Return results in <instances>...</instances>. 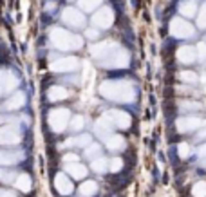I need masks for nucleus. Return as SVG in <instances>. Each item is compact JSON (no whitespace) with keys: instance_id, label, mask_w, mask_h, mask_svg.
I'll list each match as a JSON object with an SVG mask.
<instances>
[{"instance_id":"nucleus-2","label":"nucleus","mask_w":206,"mask_h":197,"mask_svg":"<svg viewBox=\"0 0 206 197\" xmlns=\"http://www.w3.org/2000/svg\"><path fill=\"white\" fill-rule=\"evenodd\" d=\"M47 121H49V127H51L52 132H63L65 129H69V123H71V114L67 109H54L49 112L47 116Z\"/></svg>"},{"instance_id":"nucleus-30","label":"nucleus","mask_w":206,"mask_h":197,"mask_svg":"<svg viewBox=\"0 0 206 197\" xmlns=\"http://www.w3.org/2000/svg\"><path fill=\"white\" fill-rule=\"evenodd\" d=\"M179 156H181V157H186V156H188V146L186 145H179Z\"/></svg>"},{"instance_id":"nucleus-31","label":"nucleus","mask_w":206,"mask_h":197,"mask_svg":"<svg viewBox=\"0 0 206 197\" xmlns=\"http://www.w3.org/2000/svg\"><path fill=\"white\" fill-rule=\"evenodd\" d=\"M87 35H89L90 38H94L96 35H100V33H98V31H94V29H89V31H87Z\"/></svg>"},{"instance_id":"nucleus-11","label":"nucleus","mask_w":206,"mask_h":197,"mask_svg":"<svg viewBox=\"0 0 206 197\" xmlns=\"http://www.w3.org/2000/svg\"><path fill=\"white\" fill-rule=\"evenodd\" d=\"M94 130H96V134H98L100 138L107 139L109 136H112V123L107 119V118H101V119H98V121H96Z\"/></svg>"},{"instance_id":"nucleus-8","label":"nucleus","mask_w":206,"mask_h":197,"mask_svg":"<svg viewBox=\"0 0 206 197\" xmlns=\"http://www.w3.org/2000/svg\"><path fill=\"white\" fill-rule=\"evenodd\" d=\"M92 143V138L89 134H80V136H74V138H69L65 139L63 146L65 148H85Z\"/></svg>"},{"instance_id":"nucleus-4","label":"nucleus","mask_w":206,"mask_h":197,"mask_svg":"<svg viewBox=\"0 0 206 197\" xmlns=\"http://www.w3.org/2000/svg\"><path fill=\"white\" fill-rule=\"evenodd\" d=\"M22 141V134L15 125L0 127V145H18Z\"/></svg>"},{"instance_id":"nucleus-28","label":"nucleus","mask_w":206,"mask_h":197,"mask_svg":"<svg viewBox=\"0 0 206 197\" xmlns=\"http://www.w3.org/2000/svg\"><path fill=\"white\" fill-rule=\"evenodd\" d=\"M100 0H81V8H85V9H92L98 4Z\"/></svg>"},{"instance_id":"nucleus-14","label":"nucleus","mask_w":206,"mask_h":197,"mask_svg":"<svg viewBox=\"0 0 206 197\" xmlns=\"http://www.w3.org/2000/svg\"><path fill=\"white\" fill-rule=\"evenodd\" d=\"M201 125V119L197 118H183L177 121V130L179 132H188V130H193Z\"/></svg>"},{"instance_id":"nucleus-16","label":"nucleus","mask_w":206,"mask_h":197,"mask_svg":"<svg viewBox=\"0 0 206 197\" xmlns=\"http://www.w3.org/2000/svg\"><path fill=\"white\" fill-rule=\"evenodd\" d=\"M90 168L94 170L96 174H103V172H107V170L111 168V161L105 159V157H101V156H98L96 159H92V163H90Z\"/></svg>"},{"instance_id":"nucleus-17","label":"nucleus","mask_w":206,"mask_h":197,"mask_svg":"<svg viewBox=\"0 0 206 197\" xmlns=\"http://www.w3.org/2000/svg\"><path fill=\"white\" fill-rule=\"evenodd\" d=\"M15 186L20 192H31L33 181H31V177L27 174H18V177H16V181H15Z\"/></svg>"},{"instance_id":"nucleus-20","label":"nucleus","mask_w":206,"mask_h":197,"mask_svg":"<svg viewBox=\"0 0 206 197\" xmlns=\"http://www.w3.org/2000/svg\"><path fill=\"white\" fill-rule=\"evenodd\" d=\"M67 96H69V92H67L65 89H62V87H52L51 90H49V100H51V101L65 100Z\"/></svg>"},{"instance_id":"nucleus-26","label":"nucleus","mask_w":206,"mask_h":197,"mask_svg":"<svg viewBox=\"0 0 206 197\" xmlns=\"http://www.w3.org/2000/svg\"><path fill=\"white\" fill-rule=\"evenodd\" d=\"M123 168V159L121 157H112L111 159V168L109 170H112V172H119Z\"/></svg>"},{"instance_id":"nucleus-29","label":"nucleus","mask_w":206,"mask_h":197,"mask_svg":"<svg viewBox=\"0 0 206 197\" xmlns=\"http://www.w3.org/2000/svg\"><path fill=\"white\" fill-rule=\"evenodd\" d=\"M0 197H18V195L11 190H0Z\"/></svg>"},{"instance_id":"nucleus-25","label":"nucleus","mask_w":206,"mask_h":197,"mask_svg":"<svg viewBox=\"0 0 206 197\" xmlns=\"http://www.w3.org/2000/svg\"><path fill=\"white\" fill-rule=\"evenodd\" d=\"M193 195L195 197H204L206 195V183H197L195 186H193Z\"/></svg>"},{"instance_id":"nucleus-27","label":"nucleus","mask_w":206,"mask_h":197,"mask_svg":"<svg viewBox=\"0 0 206 197\" xmlns=\"http://www.w3.org/2000/svg\"><path fill=\"white\" fill-rule=\"evenodd\" d=\"M78 161H80V157H78V156H76V154H73V152H69V154H65V156H63V163H78Z\"/></svg>"},{"instance_id":"nucleus-10","label":"nucleus","mask_w":206,"mask_h":197,"mask_svg":"<svg viewBox=\"0 0 206 197\" xmlns=\"http://www.w3.org/2000/svg\"><path fill=\"white\" fill-rule=\"evenodd\" d=\"M105 145H107V148H109L111 152H121V150L127 148V141H125L123 136L112 134V136H109V138L105 139Z\"/></svg>"},{"instance_id":"nucleus-3","label":"nucleus","mask_w":206,"mask_h":197,"mask_svg":"<svg viewBox=\"0 0 206 197\" xmlns=\"http://www.w3.org/2000/svg\"><path fill=\"white\" fill-rule=\"evenodd\" d=\"M52 42H54V45L58 49H78L81 44L80 38L73 36V35H69V33H65L62 29H56L52 33Z\"/></svg>"},{"instance_id":"nucleus-22","label":"nucleus","mask_w":206,"mask_h":197,"mask_svg":"<svg viewBox=\"0 0 206 197\" xmlns=\"http://www.w3.org/2000/svg\"><path fill=\"white\" fill-rule=\"evenodd\" d=\"M16 177H18L16 172H9V170H2V168H0V181L2 183H6V184H15Z\"/></svg>"},{"instance_id":"nucleus-18","label":"nucleus","mask_w":206,"mask_h":197,"mask_svg":"<svg viewBox=\"0 0 206 197\" xmlns=\"http://www.w3.org/2000/svg\"><path fill=\"white\" fill-rule=\"evenodd\" d=\"M94 24L96 25H101V27H109V25L112 24V13L109 11V9L100 11V13L94 16Z\"/></svg>"},{"instance_id":"nucleus-19","label":"nucleus","mask_w":206,"mask_h":197,"mask_svg":"<svg viewBox=\"0 0 206 197\" xmlns=\"http://www.w3.org/2000/svg\"><path fill=\"white\" fill-rule=\"evenodd\" d=\"M172 31H174V35H177V36H190L192 35L190 25L183 24L181 20H176V22L172 24Z\"/></svg>"},{"instance_id":"nucleus-24","label":"nucleus","mask_w":206,"mask_h":197,"mask_svg":"<svg viewBox=\"0 0 206 197\" xmlns=\"http://www.w3.org/2000/svg\"><path fill=\"white\" fill-rule=\"evenodd\" d=\"M62 63H56L54 69L56 71H67V69H74L76 67V60H60Z\"/></svg>"},{"instance_id":"nucleus-15","label":"nucleus","mask_w":206,"mask_h":197,"mask_svg":"<svg viewBox=\"0 0 206 197\" xmlns=\"http://www.w3.org/2000/svg\"><path fill=\"white\" fill-rule=\"evenodd\" d=\"M24 101H25L24 94L22 92H16V94H13L8 101L4 103V109L6 110H16V109H20V107L24 105Z\"/></svg>"},{"instance_id":"nucleus-9","label":"nucleus","mask_w":206,"mask_h":197,"mask_svg":"<svg viewBox=\"0 0 206 197\" xmlns=\"http://www.w3.org/2000/svg\"><path fill=\"white\" fill-rule=\"evenodd\" d=\"M65 172L71 175L73 179H76V181L85 179V177H87V174H89L87 167H83L81 163H67V165H65Z\"/></svg>"},{"instance_id":"nucleus-12","label":"nucleus","mask_w":206,"mask_h":197,"mask_svg":"<svg viewBox=\"0 0 206 197\" xmlns=\"http://www.w3.org/2000/svg\"><path fill=\"white\" fill-rule=\"evenodd\" d=\"M63 20H65L69 25H73V27H81L83 25V16L78 13V11H74V9H65L63 11Z\"/></svg>"},{"instance_id":"nucleus-1","label":"nucleus","mask_w":206,"mask_h":197,"mask_svg":"<svg viewBox=\"0 0 206 197\" xmlns=\"http://www.w3.org/2000/svg\"><path fill=\"white\" fill-rule=\"evenodd\" d=\"M101 94L114 101H132L136 92L125 81H107L101 85Z\"/></svg>"},{"instance_id":"nucleus-13","label":"nucleus","mask_w":206,"mask_h":197,"mask_svg":"<svg viewBox=\"0 0 206 197\" xmlns=\"http://www.w3.org/2000/svg\"><path fill=\"white\" fill-rule=\"evenodd\" d=\"M96 192H98V183L85 179V181L80 184V188H78V195L80 197H92V195H96Z\"/></svg>"},{"instance_id":"nucleus-6","label":"nucleus","mask_w":206,"mask_h":197,"mask_svg":"<svg viewBox=\"0 0 206 197\" xmlns=\"http://www.w3.org/2000/svg\"><path fill=\"white\" fill-rule=\"evenodd\" d=\"M25 159V152L20 148H11V150H0V167H11L18 165Z\"/></svg>"},{"instance_id":"nucleus-23","label":"nucleus","mask_w":206,"mask_h":197,"mask_svg":"<svg viewBox=\"0 0 206 197\" xmlns=\"http://www.w3.org/2000/svg\"><path fill=\"white\" fill-rule=\"evenodd\" d=\"M100 152H101V146L100 145H96V143H90V145L85 148V152H83V156L85 157H89V159L92 161V159H96L98 156H100Z\"/></svg>"},{"instance_id":"nucleus-21","label":"nucleus","mask_w":206,"mask_h":197,"mask_svg":"<svg viewBox=\"0 0 206 197\" xmlns=\"http://www.w3.org/2000/svg\"><path fill=\"white\" fill-rule=\"evenodd\" d=\"M83 127H85V118L83 116H76L71 119V123H69V130L71 132H80L83 130Z\"/></svg>"},{"instance_id":"nucleus-5","label":"nucleus","mask_w":206,"mask_h":197,"mask_svg":"<svg viewBox=\"0 0 206 197\" xmlns=\"http://www.w3.org/2000/svg\"><path fill=\"white\" fill-rule=\"evenodd\" d=\"M105 118L112 123V127H118V129H121V130H127V129L132 125L130 114H127V112H123V110H109V112L105 114Z\"/></svg>"},{"instance_id":"nucleus-7","label":"nucleus","mask_w":206,"mask_h":197,"mask_svg":"<svg viewBox=\"0 0 206 197\" xmlns=\"http://www.w3.org/2000/svg\"><path fill=\"white\" fill-rule=\"evenodd\" d=\"M54 188H56V192L62 194V195H71L74 192V184H73V181L69 179V174H67V172L56 174V177H54Z\"/></svg>"}]
</instances>
